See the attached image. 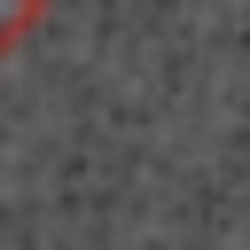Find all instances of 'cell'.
<instances>
[{"label": "cell", "instance_id": "obj_1", "mask_svg": "<svg viewBox=\"0 0 250 250\" xmlns=\"http://www.w3.org/2000/svg\"><path fill=\"white\" fill-rule=\"evenodd\" d=\"M39 23H47V0H0V62H8Z\"/></svg>", "mask_w": 250, "mask_h": 250}]
</instances>
